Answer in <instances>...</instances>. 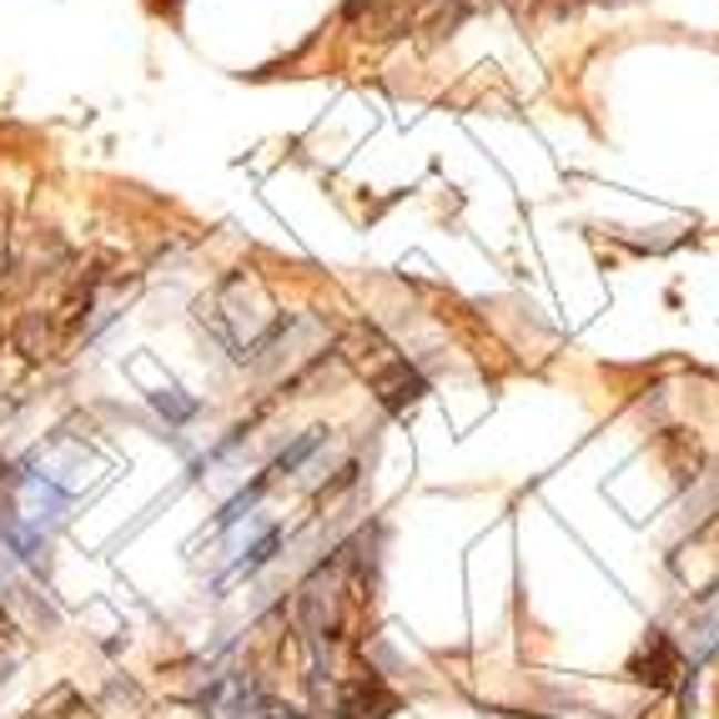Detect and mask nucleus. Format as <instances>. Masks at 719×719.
<instances>
[{
  "label": "nucleus",
  "mask_w": 719,
  "mask_h": 719,
  "mask_svg": "<svg viewBox=\"0 0 719 719\" xmlns=\"http://www.w3.org/2000/svg\"><path fill=\"white\" fill-rule=\"evenodd\" d=\"M11 348L21 352L25 362H51L61 358L65 348V327L55 312H21L11 322Z\"/></svg>",
  "instance_id": "f257e3e1"
},
{
  "label": "nucleus",
  "mask_w": 719,
  "mask_h": 719,
  "mask_svg": "<svg viewBox=\"0 0 719 719\" xmlns=\"http://www.w3.org/2000/svg\"><path fill=\"white\" fill-rule=\"evenodd\" d=\"M202 709H212L217 719H257L261 709H267V699L251 689V679L222 675L217 685H207V695H202Z\"/></svg>",
  "instance_id": "f03ea898"
},
{
  "label": "nucleus",
  "mask_w": 719,
  "mask_h": 719,
  "mask_svg": "<svg viewBox=\"0 0 719 719\" xmlns=\"http://www.w3.org/2000/svg\"><path fill=\"white\" fill-rule=\"evenodd\" d=\"M372 388H378V403L388 408V413H408V408L428 392V382L418 378L403 358H388L382 368H372Z\"/></svg>",
  "instance_id": "7ed1b4c3"
},
{
  "label": "nucleus",
  "mask_w": 719,
  "mask_h": 719,
  "mask_svg": "<svg viewBox=\"0 0 719 719\" xmlns=\"http://www.w3.org/2000/svg\"><path fill=\"white\" fill-rule=\"evenodd\" d=\"M469 16V0H428L423 6V31H433V35H443V31H458V21Z\"/></svg>",
  "instance_id": "20e7f679"
},
{
  "label": "nucleus",
  "mask_w": 719,
  "mask_h": 719,
  "mask_svg": "<svg viewBox=\"0 0 719 719\" xmlns=\"http://www.w3.org/2000/svg\"><path fill=\"white\" fill-rule=\"evenodd\" d=\"M152 403H156V413H166L172 423H186V418L196 413V403L192 398H182L176 388H166V392H152Z\"/></svg>",
  "instance_id": "39448f33"
},
{
  "label": "nucleus",
  "mask_w": 719,
  "mask_h": 719,
  "mask_svg": "<svg viewBox=\"0 0 719 719\" xmlns=\"http://www.w3.org/2000/svg\"><path fill=\"white\" fill-rule=\"evenodd\" d=\"M11 212H6V202H0V273H6V261H11Z\"/></svg>",
  "instance_id": "423d86ee"
}]
</instances>
